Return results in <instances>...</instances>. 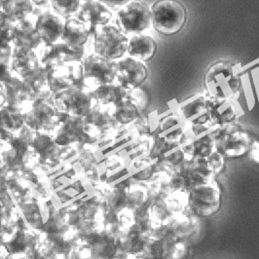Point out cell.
<instances>
[{
  "label": "cell",
  "mask_w": 259,
  "mask_h": 259,
  "mask_svg": "<svg viewBox=\"0 0 259 259\" xmlns=\"http://www.w3.org/2000/svg\"><path fill=\"white\" fill-rule=\"evenodd\" d=\"M82 0H50L49 5L53 12L64 20L75 17Z\"/></svg>",
  "instance_id": "cell-27"
},
{
  "label": "cell",
  "mask_w": 259,
  "mask_h": 259,
  "mask_svg": "<svg viewBox=\"0 0 259 259\" xmlns=\"http://www.w3.org/2000/svg\"><path fill=\"white\" fill-rule=\"evenodd\" d=\"M115 26L128 34H140L152 26L151 8L144 2L131 1L118 10Z\"/></svg>",
  "instance_id": "cell-5"
},
{
  "label": "cell",
  "mask_w": 259,
  "mask_h": 259,
  "mask_svg": "<svg viewBox=\"0 0 259 259\" xmlns=\"http://www.w3.org/2000/svg\"><path fill=\"white\" fill-rule=\"evenodd\" d=\"M54 98L58 111L72 116H86L95 104L90 92L75 87H70Z\"/></svg>",
  "instance_id": "cell-9"
},
{
  "label": "cell",
  "mask_w": 259,
  "mask_h": 259,
  "mask_svg": "<svg viewBox=\"0 0 259 259\" xmlns=\"http://www.w3.org/2000/svg\"><path fill=\"white\" fill-rule=\"evenodd\" d=\"M13 47L10 66L15 75L25 79L40 67L38 54L34 50Z\"/></svg>",
  "instance_id": "cell-13"
},
{
  "label": "cell",
  "mask_w": 259,
  "mask_h": 259,
  "mask_svg": "<svg viewBox=\"0 0 259 259\" xmlns=\"http://www.w3.org/2000/svg\"><path fill=\"white\" fill-rule=\"evenodd\" d=\"M87 45L83 48L73 49L67 46L65 43L59 41L50 45H42L38 53L39 61L42 66L48 70L59 65H65L73 62H80L84 59L87 53Z\"/></svg>",
  "instance_id": "cell-8"
},
{
  "label": "cell",
  "mask_w": 259,
  "mask_h": 259,
  "mask_svg": "<svg viewBox=\"0 0 259 259\" xmlns=\"http://www.w3.org/2000/svg\"><path fill=\"white\" fill-rule=\"evenodd\" d=\"M112 259H138L135 255L133 254H130V253H124V254H121V255H118V256H114Z\"/></svg>",
  "instance_id": "cell-41"
},
{
  "label": "cell",
  "mask_w": 259,
  "mask_h": 259,
  "mask_svg": "<svg viewBox=\"0 0 259 259\" xmlns=\"http://www.w3.org/2000/svg\"><path fill=\"white\" fill-rule=\"evenodd\" d=\"M48 88L54 97L72 87V78L68 65H59L53 67L47 74Z\"/></svg>",
  "instance_id": "cell-21"
},
{
  "label": "cell",
  "mask_w": 259,
  "mask_h": 259,
  "mask_svg": "<svg viewBox=\"0 0 259 259\" xmlns=\"http://www.w3.org/2000/svg\"><path fill=\"white\" fill-rule=\"evenodd\" d=\"M84 84L88 91L100 86L116 82V62L107 60L95 53L88 54L82 60Z\"/></svg>",
  "instance_id": "cell-4"
},
{
  "label": "cell",
  "mask_w": 259,
  "mask_h": 259,
  "mask_svg": "<svg viewBox=\"0 0 259 259\" xmlns=\"http://www.w3.org/2000/svg\"><path fill=\"white\" fill-rule=\"evenodd\" d=\"M249 157L251 159L252 162H254L255 164L259 165V142H253L250 145L249 148Z\"/></svg>",
  "instance_id": "cell-37"
},
{
  "label": "cell",
  "mask_w": 259,
  "mask_h": 259,
  "mask_svg": "<svg viewBox=\"0 0 259 259\" xmlns=\"http://www.w3.org/2000/svg\"><path fill=\"white\" fill-rule=\"evenodd\" d=\"M64 26L65 20L53 11H44L35 19V28L45 45L61 41Z\"/></svg>",
  "instance_id": "cell-12"
},
{
  "label": "cell",
  "mask_w": 259,
  "mask_h": 259,
  "mask_svg": "<svg viewBox=\"0 0 259 259\" xmlns=\"http://www.w3.org/2000/svg\"><path fill=\"white\" fill-rule=\"evenodd\" d=\"M110 112L114 125L124 126L132 123L139 116V106L129 99L113 105Z\"/></svg>",
  "instance_id": "cell-24"
},
{
  "label": "cell",
  "mask_w": 259,
  "mask_h": 259,
  "mask_svg": "<svg viewBox=\"0 0 259 259\" xmlns=\"http://www.w3.org/2000/svg\"><path fill=\"white\" fill-rule=\"evenodd\" d=\"M6 105L4 95V84H0V109Z\"/></svg>",
  "instance_id": "cell-40"
},
{
  "label": "cell",
  "mask_w": 259,
  "mask_h": 259,
  "mask_svg": "<svg viewBox=\"0 0 259 259\" xmlns=\"http://www.w3.org/2000/svg\"><path fill=\"white\" fill-rule=\"evenodd\" d=\"M15 23L0 9V40L12 43L15 35Z\"/></svg>",
  "instance_id": "cell-30"
},
{
  "label": "cell",
  "mask_w": 259,
  "mask_h": 259,
  "mask_svg": "<svg viewBox=\"0 0 259 259\" xmlns=\"http://www.w3.org/2000/svg\"><path fill=\"white\" fill-rule=\"evenodd\" d=\"M35 19L36 18L31 15L29 18L15 25V35L11 43L12 46L36 51L43 45L35 28Z\"/></svg>",
  "instance_id": "cell-14"
},
{
  "label": "cell",
  "mask_w": 259,
  "mask_h": 259,
  "mask_svg": "<svg viewBox=\"0 0 259 259\" xmlns=\"http://www.w3.org/2000/svg\"><path fill=\"white\" fill-rule=\"evenodd\" d=\"M224 156L220 151L212 152L208 156V166L211 171L220 172L224 168Z\"/></svg>",
  "instance_id": "cell-32"
},
{
  "label": "cell",
  "mask_w": 259,
  "mask_h": 259,
  "mask_svg": "<svg viewBox=\"0 0 259 259\" xmlns=\"http://www.w3.org/2000/svg\"><path fill=\"white\" fill-rule=\"evenodd\" d=\"M75 17L89 26L91 35H93L98 26L110 24L113 13L111 9L99 0H82Z\"/></svg>",
  "instance_id": "cell-11"
},
{
  "label": "cell",
  "mask_w": 259,
  "mask_h": 259,
  "mask_svg": "<svg viewBox=\"0 0 259 259\" xmlns=\"http://www.w3.org/2000/svg\"><path fill=\"white\" fill-rule=\"evenodd\" d=\"M251 143V139L246 132L232 131L221 138V153L229 158H239L249 151Z\"/></svg>",
  "instance_id": "cell-16"
},
{
  "label": "cell",
  "mask_w": 259,
  "mask_h": 259,
  "mask_svg": "<svg viewBox=\"0 0 259 259\" xmlns=\"http://www.w3.org/2000/svg\"><path fill=\"white\" fill-rule=\"evenodd\" d=\"M93 36V52L117 62L125 57L129 37L115 25L98 26Z\"/></svg>",
  "instance_id": "cell-2"
},
{
  "label": "cell",
  "mask_w": 259,
  "mask_h": 259,
  "mask_svg": "<svg viewBox=\"0 0 259 259\" xmlns=\"http://www.w3.org/2000/svg\"><path fill=\"white\" fill-rule=\"evenodd\" d=\"M105 6H107L109 9H116V8H122L125 5H127L133 0H99Z\"/></svg>",
  "instance_id": "cell-36"
},
{
  "label": "cell",
  "mask_w": 259,
  "mask_h": 259,
  "mask_svg": "<svg viewBox=\"0 0 259 259\" xmlns=\"http://www.w3.org/2000/svg\"><path fill=\"white\" fill-rule=\"evenodd\" d=\"M213 143L210 140L203 139L201 141H198L195 143V152L198 156L204 157V156H209L211 152V145Z\"/></svg>",
  "instance_id": "cell-34"
},
{
  "label": "cell",
  "mask_w": 259,
  "mask_h": 259,
  "mask_svg": "<svg viewBox=\"0 0 259 259\" xmlns=\"http://www.w3.org/2000/svg\"><path fill=\"white\" fill-rule=\"evenodd\" d=\"M205 84L209 96L229 100L238 91L240 83L234 65L228 62H219L208 68Z\"/></svg>",
  "instance_id": "cell-3"
},
{
  "label": "cell",
  "mask_w": 259,
  "mask_h": 259,
  "mask_svg": "<svg viewBox=\"0 0 259 259\" xmlns=\"http://www.w3.org/2000/svg\"><path fill=\"white\" fill-rule=\"evenodd\" d=\"M35 6L31 0H7L1 10L6 14L15 24L29 18Z\"/></svg>",
  "instance_id": "cell-23"
},
{
  "label": "cell",
  "mask_w": 259,
  "mask_h": 259,
  "mask_svg": "<svg viewBox=\"0 0 259 259\" xmlns=\"http://www.w3.org/2000/svg\"><path fill=\"white\" fill-rule=\"evenodd\" d=\"M4 95L7 105L20 107L26 114L31 102L29 101V96L22 78L18 77L13 73V76L4 83Z\"/></svg>",
  "instance_id": "cell-17"
},
{
  "label": "cell",
  "mask_w": 259,
  "mask_h": 259,
  "mask_svg": "<svg viewBox=\"0 0 259 259\" xmlns=\"http://www.w3.org/2000/svg\"><path fill=\"white\" fill-rule=\"evenodd\" d=\"M84 119L88 124L98 128L102 133L110 129L114 125L110 109L102 108L101 104L96 103L92 107L91 111L84 117Z\"/></svg>",
  "instance_id": "cell-26"
},
{
  "label": "cell",
  "mask_w": 259,
  "mask_h": 259,
  "mask_svg": "<svg viewBox=\"0 0 259 259\" xmlns=\"http://www.w3.org/2000/svg\"><path fill=\"white\" fill-rule=\"evenodd\" d=\"M90 95L96 104L104 106H113L125 100H129L131 91L115 82L100 86L97 89L90 91Z\"/></svg>",
  "instance_id": "cell-18"
},
{
  "label": "cell",
  "mask_w": 259,
  "mask_h": 259,
  "mask_svg": "<svg viewBox=\"0 0 259 259\" xmlns=\"http://www.w3.org/2000/svg\"><path fill=\"white\" fill-rule=\"evenodd\" d=\"M150 8L152 26L161 34H177L186 23V10L179 0H158Z\"/></svg>",
  "instance_id": "cell-1"
},
{
  "label": "cell",
  "mask_w": 259,
  "mask_h": 259,
  "mask_svg": "<svg viewBox=\"0 0 259 259\" xmlns=\"http://www.w3.org/2000/svg\"><path fill=\"white\" fill-rule=\"evenodd\" d=\"M92 35L89 26L80 21L76 17H71L65 20L64 31L61 41L73 49L85 47Z\"/></svg>",
  "instance_id": "cell-15"
},
{
  "label": "cell",
  "mask_w": 259,
  "mask_h": 259,
  "mask_svg": "<svg viewBox=\"0 0 259 259\" xmlns=\"http://www.w3.org/2000/svg\"><path fill=\"white\" fill-rule=\"evenodd\" d=\"M116 66V83L129 91L140 89L148 78L145 63L130 56L117 61Z\"/></svg>",
  "instance_id": "cell-10"
},
{
  "label": "cell",
  "mask_w": 259,
  "mask_h": 259,
  "mask_svg": "<svg viewBox=\"0 0 259 259\" xmlns=\"http://www.w3.org/2000/svg\"><path fill=\"white\" fill-rule=\"evenodd\" d=\"M116 221L118 227L124 231H128L136 223V214L133 208L130 207H123L117 213Z\"/></svg>",
  "instance_id": "cell-31"
},
{
  "label": "cell",
  "mask_w": 259,
  "mask_h": 259,
  "mask_svg": "<svg viewBox=\"0 0 259 259\" xmlns=\"http://www.w3.org/2000/svg\"><path fill=\"white\" fill-rule=\"evenodd\" d=\"M12 76H13V72L10 65L0 64V84H4Z\"/></svg>",
  "instance_id": "cell-35"
},
{
  "label": "cell",
  "mask_w": 259,
  "mask_h": 259,
  "mask_svg": "<svg viewBox=\"0 0 259 259\" xmlns=\"http://www.w3.org/2000/svg\"><path fill=\"white\" fill-rule=\"evenodd\" d=\"M188 207L201 218L215 214L221 207V189L217 182H205L188 193Z\"/></svg>",
  "instance_id": "cell-6"
},
{
  "label": "cell",
  "mask_w": 259,
  "mask_h": 259,
  "mask_svg": "<svg viewBox=\"0 0 259 259\" xmlns=\"http://www.w3.org/2000/svg\"><path fill=\"white\" fill-rule=\"evenodd\" d=\"M185 252V246H183V244H178L174 248V252H172V258L181 259L182 255Z\"/></svg>",
  "instance_id": "cell-38"
},
{
  "label": "cell",
  "mask_w": 259,
  "mask_h": 259,
  "mask_svg": "<svg viewBox=\"0 0 259 259\" xmlns=\"http://www.w3.org/2000/svg\"><path fill=\"white\" fill-rule=\"evenodd\" d=\"M147 190L140 185H132L126 190V203L130 207H140L147 199Z\"/></svg>",
  "instance_id": "cell-29"
},
{
  "label": "cell",
  "mask_w": 259,
  "mask_h": 259,
  "mask_svg": "<svg viewBox=\"0 0 259 259\" xmlns=\"http://www.w3.org/2000/svg\"><path fill=\"white\" fill-rule=\"evenodd\" d=\"M26 125L37 132L53 134L60 125L59 111L55 100H35L25 114Z\"/></svg>",
  "instance_id": "cell-7"
},
{
  "label": "cell",
  "mask_w": 259,
  "mask_h": 259,
  "mask_svg": "<svg viewBox=\"0 0 259 259\" xmlns=\"http://www.w3.org/2000/svg\"><path fill=\"white\" fill-rule=\"evenodd\" d=\"M31 1H32L33 5L38 8L46 7L47 5H49V2H50V0H31Z\"/></svg>",
  "instance_id": "cell-39"
},
{
  "label": "cell",
  "mask_w": 259,
  "mask_h": 259,
  "mask_svg": "<svg viewBox=\"0 0 259 259\" xmlns=\"http://www.w3.org/2000/svg\"><path fill=\"white\" fill-rule=\"evenodd\" d=\"M12 44L3 40H0V64L10 65L12 57Z\"/></svg>",
  "instance_id": "cell-33"
},
{
  "label": "cell",
  "mask_w": 259,
  "mask_h": 259,
  "mask_svg": "<svg viewBox=\"0 0 259 259\" xmlns=\"http://www.w3.org/2000/svg\"><path fill=\"white\" fill-rule=\"evenodd\" d=\"M7 0H0V9L2 8V6H3V4L6 2Z\"/></svg>",
  "instance_id": "cell-42"
},
{
  "label": "cell",
  "mask_w": 259,
  "mask_h": 259,
  "mask_svg": "<svg viewBox=\"0 0 259 259\" xmlns=\"http://www.w3.org/2000/svg\"><path fill=\"white\" fill-rule=\"evenodd\" d=\"M26 125L25 112L20 107L5 105L0 109V128L17 134Z\"/></svg>",
  "instance_id": "cell-22"
},
{
  "label": "cell",
  "mask_w": 259,
  "mask_h": 259,
  "mask_svg": "<svg viewBox=\"0 0 259 259\" xmlns=\"http://www.w3.org/2000/svg\"><path fill=\"white\" fill-rule=\"evenodd\" d=\"M157 43L155 39L148 34L140 33L129 38L127 54L137 60L147 62L155 56Z\"/></svg>",
  "instance_id": "cell-19"
},
{
  "label": "cell",
  "mask_w": 259,
  "mask_h": 259,
  "mask_svg": "<svg viewBox=\"0 0 259 259\" xmlns=\"http://www.w3.org/2000/svg\"><path fill=\"white\" fill-rule=\"evenodd\" d=\"M165 204L171 213L176 215L182 214L186 207H188V194L181 190L174 191L166 198Z\"/></svg>",
  "instance_id": "cell-28"
},
{
  "label": "cell",
  "mask_w": 259,
  "mask_h": 259,
  "mask_svg": "<svg viewBox=\"0 0 259 259\" xmlns=\"http://www.w3.org/2000/svg\"><path fill=\"white\" fill-rule=\"evenodd\" d=\"M48 71L49 70L46 67L40 65V67L35 72L23 79L30 102L33 101L41 93L49 90L47 82Z\"/></svg>",
  "instance_id": "cell-25"
},
{
  "label": "cell",
  "mask_w": 259,
  "mask_h": 259,
  "mask_svg": "<svg viewBox=\"0 0 259 259\" xmlns=\"http://www.w3.org/2000/svg\"><path fill=\"white\" fill-rule=\"evenodd\" d=\"M208 101L209 95L207 92L196 96L192 101L182 105V110L184 116L196 122L197 125H203L205 122L211 121Z\"/></svg>",
  "instance_id": "cell-20"
}]
</instances>
